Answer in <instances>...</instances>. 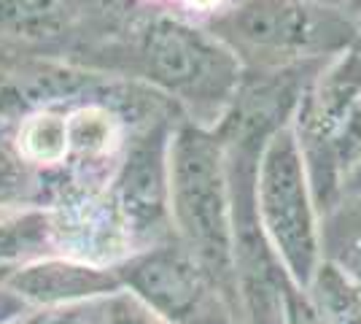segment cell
<instances>
[{
    "mask_svg": "<svg viewBox=\"0 0 361 324\" xmlns=\"http://www.w3.org/2000/svg\"><path fill=\"white\" fill-rule=\"evenodd\" d=\"M68 124V160L84 168H94L103 162H114L121 155V146L130 136V127L119 116V111L103 103L92 100L65 111Z\"/></svg>",
    "mask_w": 361,
    "mask_h": 324,
    "instance_id": "obj_10",
    "label": "cell"
},
{
    "mask_svg": "<svg viewBox=\"0 0 361 324\" xmlns=\"http://www.w3.org/2000/svg\"><path fill=\"white\" fill-rule=\"evenodd\" d=\"M356 49H359V54H361V25H359V38H356Z\"/></svg>",
    "mask_w": 361,
    "mask_h": 324,
    "instance_id": "obj_23",
    "label": "cell"
},
{
    "mask_svg": "<svg viewBox=\"0 0 361 324\" xmlns=\"http://www.w3.org/2000/svg\"><path fill=\"white\" fill-rule=\"evenodd\" d=\"M202 25L245 71H288L331 60L359 38L361 16L324 0H226Z\"/></svg>",
    "mask_w": 361,
    "mask_h": 324,
    "instance_id": "obj_2",
    "label": "cell"
},
{
    "mask_svg": "<svg viewBox=\"0 0 361 324\" xmlns=\"http://www.w3.org/2000/svg\"><path fill=\"white\" fill-rule=\"evenodd\" d=\"M313 284L324 324H361V287L348 273L334 263L318 265Z\"/></svg>",
    "mask_w": 361,
    "mask_h": 324,
    "instance_id": "obj_13",
    "label": "cell"
},
{
    "mask_svg": "<svg viewBox=\"0 0 361 324\" xmlns=\"http://www.w3.org/2000/svg\"><path fill=\"white\" fill-rule=\"evenodd\" d=\"M35 189V168L16 152L14 143L0 138V211L30 200Z\"/></svg>",
    "mask_w": 361,
    "mask_h": 324,
    "instance_id": "obj_14",
    "label": "cell"
},
{
    "mask_svg": "<svg viewBox=\"0 0 361 324\" xmlns=\"http://www.w3.org/2000/svg\"><path fill=\"white\" fill-rule=\"evenodd\" d=\"M256 211L278 263L294 284H310L321 265L316 198L291 124L264 140L256 162Z\"/></svg>",
    "mask_w": 361,
    "mask_h": 324,
    "instance_id": "obj_4",
    "label": "cell"
},
{
    "mask_svg": "<svg viewBox=\"0 0 361 324\" xmlns=\"http://www.w3.org/2000/svg\"><path fill=\"white\" fill-rule=\"evenodd\" d=\"M16 152L32 168H60L68 160L65 111H38L25 116L14 136Z\"/></svg>",
    "mask_w": 361,
    "mask_h": 324,
    "instance_id": "obj_11",
    "label": "cell"
},
{
    "mask_svg": "<svg viewBox=\"0 0 361 324\" xmlns=\"http://www.w3.org/2000/svg\"><path fill=\"white\" fill-rule=\"evenodd\" d=\"M356 205L350 208L345 227L337 232V268L361 287V192L348 195Z\"/></svg>",
    "mask_w": 361,
    "mask_h": 324,
    "instance_id": "obj_15",
    "label": "cell"
},
{
    "mask_svg": "<svg viewBox=\"0 0 361 324\" xmlns=\"http://www.w3.org/2000/svg\"><path fill=\"white\" fill-rule=\"evenodd\" d=\"M170 214L183 248L202 265L219 289H232V211L224 143L219 136L192 122H178L170 136Z\"/></svg>",
    "mask_w": 361,
    "mask_h": 324,
    "instance_id": "obj_3",
    "label": "cell"
},
{
    "mask_svg": "<svg viewBox=\"0 0 361 324\" xmlns=\"http://www.w3.org/2000/svg\"><path fill=\"white\" fill-rule=\"evenodd\" d=\"M22 308H25V300L14 289H8L6 281H3V289H0V324L8 322L16 313H22Z\"/></svg>",
    "mask_w": 361,
    "mask_h": 324,
    "instance_id": "obj_18",
    "label": "cell"
},
{
    "mask_svg": "<svg viewBox=\"0 0 361 324\" xmlns=\"http://www.w3.org/2000/svg\"><path fill=\"white\" fill-rule=\"evenodd\" d=\"M49 214L54 246L68 251L71 260L103 265L124 254L130 235L108 192H97L87 184L71 186Z\"/></svg>",
    "mask_w": 361,
    "mask_h": 324,
    "instance_id": "obj_7",
    "label": "cell"
},
{
    "mask_svg": "<svg viewBox=\"0 0 361 324\" xmlns=\"http://www.w3.org/2000/svg\"><path fill=\"white\" fill-rule=\"evenodd\" d=\"M119 68L124 76L151 87L183 114V119L216 130L245 76L232 49L202 22L149 8L119 25Z\"/></svg>",
    "mask_w": 361,
    "mask_h": 324,
    "instance_id": "obj_1",
    "label": "cell"
},
{
    "mask_svg": "<svg viewBox=\"0 0 361 324\" xmlns=\"http://www.w3.org/2000/svg\"><path fill=\"white\" fill-rule=\"evenodd\" d=\"M6 287L14 289L25 303L38 306H62L73 300L100 297L119 292L121 278L100 265L78 263V260H38L25 268H16L6 278Z\"/></svg>",
    "mask_w": 361,
    "mask_h": 324,
    "instance_id": "obj_9",
    "label": "cell"
},
{
    "mask_svg": "<svg viewBox=\"0 0 361 324\" xmlns=\"http://www.w3.org/2000/svg\"><path fill=\"white\" fill-rule=\"evenodd\" d=\"M356 3H359V8H361V0H356Z\"/></svg>",
    "mask_w": 361,
    "mask_h": 324,
    "instance_id": "obj_24",
    "label": "cell"
},
{
    "mask_svg": "<svg viewBox=\"0 0 361 324\" xmlns=\"http://www.w3.org/2000/svg\"><path fill=\"white\" fill-rule=\"evenodd\" d=\"M324 3H334V6H343L348 11H353V14L359 16V3L356 0H324Z\"/></svg>",
    "mask_w": 361,
    "mask_h": 324,
    "instance_id": "obj_21",
    "label": "cell"
},
{
    "mask_svg": "<svg viewBox=\"0 0 361 324\" xmlns=\"http://www.w3.org/2000/svg\"><path fill=\"white\" fill-rule=\"evenodd\" d=\"M106 324H154L149 311L140 308L133 297H114L108 303Z\"/></svg>",
    "mask_w": 361,
    "mask_h": 324,
    "instance_id": "obj_17",
    "label": "cell"
},
{
    "mask_svg": "<svg viewBox=\"0 0 361 324\" xmlns=\"http://www.w3.org/2000/svg\"><path fill=\"white\" fill-rule=\"evenodd\" d=\"M54 244L51 214L44 208H27L16 214H0V268H16V263L41 254Z\"/></svg>",
    "mask_w": 361,
    "mask_h": 324,
    "instance_id": "obj_12",
    "label": "cell"
},
{
    "mask_svg": "<svg viewBox=\"0 0 361 324\" xmlns=\"http://www.w3.org/2000/svg\"><path fill=\"white\" fill-rule=\"evenodd\" d=\"M0 124H3V122H0Z\"/></svg>",
    "mask_w": 361,
    "mask_h": 324,
    "instance_id": "obj_25",
    "label": "cell"
},
{
    "mask_svg": "<svg viewBox=\"0 0 361 324\" xmlns=\"http://www.w3.org/2000/svg\"><path fill=\"white\" fill-rule=\"evenodd\" d=\"M116 0H0V52L3 49L46 47L75 35V28L114 11Z\"/></svg>",
    "mask_w": 361,
    "mask_h": 324,
    "instance_id": "obj_8",
    "label": "cell"
},
{
    "mask_svg": "<svg viewBox=\"0 0 361 324\" xmlns=\"http://www.w3.org/2000/svg\"><path fill=\"white\" fill-rule=\"evenodd\" d=\"M283 313H286L288 324H324L318 308H313L300 292H297V284L288 278L286 289H283Z\"/></svg>",
    "mask_w": 361,
    "mask_h": 324,
    "instance_id": "obj_16",
    "label": "cell"
},
{
    "mask_svg": "<svg viewBox=\"0 0 361 324\" xmlns=\"http://www.w3.org/2000/svg\"><path fill=\"white\" fill-rule=\"evenodd\" d=\"M119 278L173 322L226 324L216 308L219 284L183 246L151 248L124 265Z\"/></svg>",
    "mask_w": 361,
    "mask_h": 324,
    "instance_id": "obj_6",
    "label": "cell"
},
{
    "mask_svg": "<svg viewBox=\"0 0 361 324\" xmlns=\"http://www.w3.org/2000/svg\"><path fill=\"white\" fill-rule=\"evenodd\" d=\"M183 3H186L192 11H200L202 16H208V14H213L221 3H226V0H183Z\"/></svg>",
    "mask_w": 361,
    "mask_h": 324,
    "instance_id": "obj_19",
    "label": "cell"
},
{
    "mask_svg": "<svg viewBox=\"0 0 361 324\" xmlns=\"http://www.w3.org/2000/svg\"><path fill=\"white\" fill-rule=\"evenodd\" d=\"M16 268H0V284H3V281H6V278L11 276V273H14Z\"/></svg>",
    "mask_w": 361,
    "mask_h": 324,
    "instance_id": "obj_22",
    "label": "cell"
},
{
    "mask_svg": "<svg viewBox=\"0 0 361 324\" xmlns=\"http://www.w3.org/2000/svg\"><path fill=\"white\" fill-rule=\"evenodd\" d=\"M356 192H361V168L350 176L345 181V189H343V195H356Z\"/></svg>",
    "mask_w": 361,
    "mask_h": 324,
    "instance_id": "obj_20",
    "label": "cell"
},
{
    "mask_svg": "<svg viewBox=\"0 0 361 324\" xmlns=\"http://www.w3.org/2000/svg\"><path fill=\"white\" fill-rule=\"evenodd\" d=\"M180 116H162L130 130L111 176L108 198L119 211L127 235L149 232L170 211V136Z\"/></svg>",
    "mask_w": 361,
    "mask_h": 324,
    "instance_id": "obj_5",
    "label": "cell"
}]
</instances>
